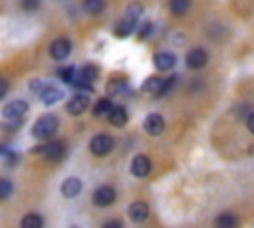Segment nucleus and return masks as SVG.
I'll use <instances>...</instances> for the list:
<instances>
[{"label":"nucleus","instance_id":"39448f33","mask_svg":"<svg viewBox=\"0 0 254 228\" xmlns=\"http://www.w3.org/2000/svg\"><path fill=\"white\" fill-rule=\"evenodd\" d=\"M113 139L109 137V135H95L91 141H89V149H91V153L93 155H99V157H103V155H107V153H111V149H113Z\"/></svg>","mask_w":254,"mask_h":228},{"label":"nucleus","instance_id":"cd10ccee","mask_svg":"<svg viewBox=\"0 0 254 228\" xmlns=\"http://www.w3.org/2000/svg\"><path fill=\"white\" fill-rule=\"evenodd\" d=\"M20 6L26 12H32V10H38L40 8V0H20Z\"/></svg>","mask_w":254,"mask_h":228},{"label":"nucleus","instance_id":"7ed1b4c3","mask_svg":"<svg viewBox=\"0 0 254 228\" xmlns=\"http://www.w3.org/2000/svg\"><path fill=\"white\" fill-rule=\"evenodd\" d=\"M26 111H28V103L24 99H14V101H8L2 107V117L6 121H22Z\"/></svg>","mask_w":254,"mask_h":228},{"label":"nucleus","instance_id":"aec40b11","mask_svg":"<svg viewBox=\"0 0 254 228\" xmlns=\"http://www.w3.org/2000/svg\"><path fill=\"white\" fill-rule=\"evenodd\" d=\"M127 89H129V85H127V81H125V79H121V77L109 79V83H107V91H109L111 95H117V93H125Z\"/></svg>","mask_w":254,"mask_h":228},{"label":"nucleus","instance_id":"7c9ffc66","mask_svg":"<svg viewBox=\"0 0 254 228\" xmlns=\"http://www.w3.org/2000/svg\"><path fill=\"white\" fill-rule=\"evenodd\" d=\"M151 28H153V24L147 20L143 26H141V30H139V38L141 40H145V38H149V34H151Z\"/></svg>","mask_w":254,"mask_h":228},{"label":"nucleus","instance_id":"9d476101","mask_svg":"<svg viewBox=\"0 0 254 228\" xmlns=\"http://www.w3.org/2000/svg\"><path fill=\"white\" fill-rule=\"evenodd\" d=\"M143 127H145V131H147L149 135L157 137V135H161V133L165 131V119H163L159 113H149V115L145 117Z\"/></svg>","mask_w":254,"mask_h":228},{"label":"nucleus","instance_id":"2f4dec72","mask_svg":"<svg viewBox=\"0 0 254 228\" xmlns=\"http://www.w3.org/2000/svg\"><path fill=\"white\" fill-rule=\"evenodd\" d=\"M246 127H248L250 133H254V113H250V115L246 117Z\"/></svg>","mask_w":254,"mask_h":228},{"label":"nucleus","instance_id":"393cba45","mask_svg":"<svg viewBox=\"0 0 254 228\" xmlns=\"http://www.w3.org/2000/svg\"><path fill=\"white\" fill-rule=\"evenodd\" d=\"M234 224H236V218L232 214H222L216 218V226H220V228H232Z\"/></svg>","mask_w":254,"mask_h":228},{"label":"nucleus","instance_id":"a878e982","mask_svg":"<svg viewBox=\"0 0 254 228\" xmlns=\"http://www.w3.org/2000/svg\"><path fill=\"white\" fill-rule=\"evenodd\" d=\"M10 192H12V184H10V180L8 178H2L0 180V198H8L10 196Z\"/></svg>","mask_w":254,"mask_h":228},{"label":"nucleus","instance_id":"2eb2a0df","mask_svg":"<svg viewBox=\"0 0 254 228\" xmlns=\"http://www.w3.org/2000/svg\"><path fill=\"white\" fill-rule=\"evenodd\" d=\"M40 97H42V103H44V105H54V103H58V101L64 97V91H62L60 87L48 83V85L44 87V91H42Z\"/></svg>","mask_w":254,"mask_h":228},{"label":"nucleus","instance_id":"5701e85b","mask_svg":"<svg viewBox=\"0 0 254 228\" xmlns=\"http://www.w3.org/2000/svg\"><path fill=\"white\" fill-rule=\"evenodd\" d=\"M105 6V0H83V10L87 14H99Z\"/></svg>","mask_w":254,"mask_h":228},{"label":"nucleus","instance_id":"6e6552de","mask_svg":"<svg viewBox=\"0 0 254 228\" xmlns=\"http://www.w3.org/2000/svg\"><path fill=\"white\" fill-rule=\"evenodd\" d=\"M115 198H117V194H115V188L113 186H99L95 192H93V204H97V206H109V204H113L115 202Z\"/></svg>","mask_w":254,"mask_h":228},{"label":"nucleus","instance_id":"20e7f679","mask_svg":"<svg viewBox=\"0 0 254 228\" xmlns=\"http://www.w3.org/2000/svg\"><path fill=\"white\" fill-rule=\"evenodd\" d=\"M34 153H42L48 161H60V159H64V155H65V145H64L62 141H52V143H48L46 147H36Z\"/></svg>","mask_w":254,"mask_h":228},{"label":"nucleus","instance_id":"f8f14e48","mask_svg":"<svg viewBox=\"0 0 254 228\" xmlns=\"http://www.w3.org/2000/svg\"><path fill=\"white\" fill-rule=\"evenodd\" d=\"M81 188H83L81 178H77V176H67V178L62 182L60 192H62V196H65V198H73V196H77V194L81 192Z\"/></svg>","mask_w":254,"mask_h":228},{"label":"nucleus","instance_id":"c756f323","mask_svg":"<svg viewBox=\"0 0 254 228\" xmlns=\"http://www.w3.org/2000/svg\"><path fill=\"white\" fill-rule=\"evenodd\" d=\"M175 83H177V77H167V79H163V87H161V93H159V95H165L167 91H171Z\"/></svg>","mask_w":254,"mask_h":228},{"label":"nucleus","instance_id":"9b49d317","mask_svg":"<svg viewBox=\"0 0 254 228\" xmlns=\"http://www.w3.org/2000/svg\"><path fill=\"white\" fill-rule=\"evenodd\" d=\"M131 172L139 178L147 176L151 172V159L147 155H135L131 161Z\"/></svg>","mask_w":254,"mask_h":228},{"label":"nucleus","instance_id":"f3484780","mask_svg":"<svg viewBox=\"0 0 254 228\" xmlns=\"http://www.w3.org/2000/svg\"><path fill=\"white\" fill-rule=\"evenodd\" d=\"M107 117H109V123L115 127H123L127 123V111H125V107H119V105L113 107Z\"/></svg>","mask_w":254,"mask_h":228},{"label":"nucleus","instance_id":"b1692460","mask_svg":"<svg viewBox=\"0 0 254 228\" xmlns=\"http://www.w3.org/2000/svg\"><path fill=\"white\" fill-rule=\"evenodd\" d=\"M169 8H171L173 14H185L190 8V0H171Z\"/></svg>","mask_w":254,"mask_h":228},{"label":"nucleus","instance_id":"412c9836","mask_svg":"<svg viewBox=\"0 0 254 228\" xmlns=\"http://www.w3.org/2000/svg\"><path fill=\"white\" fill-rule=\"evenodd\" d=\"M75 75H77V69H75L73 65H65V67H60V69H58V77L64 79V81L69 83V85L73 83Z\"/></svg>","mask_w":254,"mask_h":228},{"label":"nucleus","instance_id":"a211bd4d","mask_svg":"<svg viewBox=\"0 0 254 228\" xmlns=\"http://www.w3.org/2000/svg\"><path fill=\"white\" fill-rule=\"evenodd\" d=\"M161 87H163V79L157 77V75L147 77L145 83H143V91L145 93H151V95H159L161 93Z\"/></svg>","mask_w":254,"mask_h":228},{"label":"nucleus","instance_id":"f257e3e1","mask_svg":"<svg viewBox=\"0 0 254 228\" xmlns=\"http://www.w3.org/2000/svg\"><path fill=\"white\" fill-rule=\"evenodd\" d=\"M58 131V117L54 115V113H48V115H42L36 123H34V127H32V135L36 137V139H48V137H52L54 133Z\"/></svg>","mask_w":254,"mask_h":228},{"label":"nucleus","instance_id":"c85d7f7f","mask_svg":"<svg viewBox=\"0 0 254 228\" xmlns=\"http://www.w3.org/2000/svg\"><path fill=\"white\" fill-rule=\"evenodd\" d=\"M44 87H46V85H44V81H42V79H32V81H30V91H32V93L42 95Z\"/></svg>","mask_w":254,"mask_h":228},{"label":"nucleus","instance_id":"4468645a","mask_svg":"<svg viewBox=\"0 0 254 228\" xmlns=\"http://www.w3.org/2000/svg\"><path fill=\"white\" fill-rule=\"evenodd\" d=\"M153 63H155V67H157V69L167 71V69H171V67L177 63V56H175V54H171V52H159V54H155Z\"/></svg>","mask_w":254,"mask_h":228},{"label":"nucleus","instance_id":"473e14b6","mask_svg":"<svg viewBox=\"0 0 254 228\" xmlns=\"http://www.w3.org/2000/svg\"><path fill=\"white\" fill-rule=\"evenodd\" d=\"M2 87H0V97H4L6 95V91H8V81L6 79H2V83H0Z\"/></svg>","mask_w":254,"mask_h":228},{"label":"nucleus","instance_id":"f03ea898","mask_svg":"<svg viewBox=\"0 0 254 228\" xmlns=\"http://www.w3.org/2000/svg\"><path fill=\"white\" fill-rule=\"evenodd\" d=\"M97 75H99V67L93 65V63H87V65H83L81 69H77V75H75L71 87H73V89H81V87L89 89V83H91L93 79H97Z\"/></svg>","mask_w":254,"mask_h":228},{"label":"nucleus","instance_id":"423d86ee","mask_svg":"<svg viewBox=\"0 0 254 228\" xmlns=\"http://www.w3.org/2000/svg\"><path fill=\"white\" fill-rule=\"evenodd\" d=\"M71 54V42L67 40V38H58V40H54L52 42V46H50V56L54 57V59H65L67 56Z\"/></svg>","mask_w":254,"mask_h":228},{"label":"nucleus","instance_id":"0eeeda50","mask_svg":"<svg viewBox=\"0 0 254 228\" xmlns=\"http://www.w3.org/2000/svg\"><path fill=\"white\" fill-rule=\"evenodd\" d=\"M185 61H187V67H189V69H198V67H202V65L208 61V54H206V50H202V48H192V50L187 54Z\"/></svg>","mask_w":254,"mask_h":228},{"label":"nucleus","instance_id":"1a4fd4ad","mask_svg":"<svg viewBox=\"0 0 254 228\" xmlns=\"http://www.w3.org/2000/svg\"><path fill=\"white\" fill-rule=\"evenodd\" d=\"M87 105H89V97L85 93H75L73 97H69L65 109L69 115H81L87 109Z\"/></svg>","mask_w":254,"mask_h":228},{"label":"nucleus","instance_id":"6ab92c4d","mask_svg":"<svg viewBox=\"0 0 254 228\" xmlns=\"http://www.w3.org/2000/svg\"><path fill=\"white\" fill-rule=\"evenodd\" d=\"M111 109H113L111 101H109L107 97H101V99H97V101H95L93 115H95V117H103V115H109V113H111Z\"/></svg>","mask_w":254,"mask_h":228},{"label":"nucleus","instance_id":"ddd939ff","mask_svg":"<svg viewBox=\"0 0 254 228\" xmlns=\"http://www.w3.org/2000/svg\"><path fill=\"white\" fill-rule=\"evenodd\" d=\"M127 212H129V218H131L133 222H143V220H147V216H149V204L143 202V200L131 202Z\"/></svg>","mask_w":254,"mask_h":228},{"label":"nucleus","instance_id":"bb28decb","mask_svg":"<svg viewBox=\"0 0 254 228\" xmlns=\"http://www.w3.org/2000/svg\"><path fill=\"white\" fill-rule=\"evenodd\" d=\"M141 6L139 4H131L129 8H127V12H125V16H129V18H133V20H137L139 22V18H141Z\"/></svg>","mask_w":254,"mask_h":228},{"label":"nucleus","instance_id":"72a5a7b5","mask_svg":"<svg viewBox=\"0 0 254 228\" xmlns=\"http://www.w3.org/2000/svg\"><path fill=\"white\" fill-rule=\"evenodd\" d=\"M103 226H105V228H111V226H121V222H117V220H111V222H105Z\"/></svg>","mask_w":254,"mask_h":228},{"label":"nucleus","instance_id":"4be33fe9","mask_svg":"<svg viewBox=\"0 0 254 228\" xmlns=\"http://www.w3.org/2000/svg\"><path fill=\"white\" fill-rule=\"evenodd\" d=\"M42 224H44V220L38 214H26L22 218V222H20L22 228H42Z\"/></svg>","mask_w":254,"mask_h":228},{"label":"nucleus","instance_id":"dca6fc26","mask_svg":"<svg viewBox=\"0 0 254 228\" xmlns=\"http://www.w3.org/2000/svg\"><path fill=\"white\" fill-rule=\"evenodd\" d=\"M135 24H137V20L125 16L123 20H119V22L115 24V36H119V38H127V36L135 30Z\"/></svg>","mask_w":254,"mask_h":228}]
</instances>
